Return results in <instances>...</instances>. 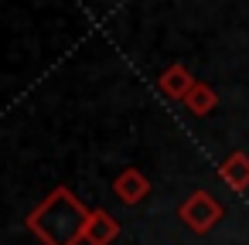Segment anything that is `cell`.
I'll list each match as a JSON object with an SVG mask.
<instances>
[{"instance_id":"6da1fadb","label":"cell","mask_w":249,"mask_h":245,"mask_svg":"<svg viewBox=\"0 0 249 245\" xmlns=\"http://www.w3.org/2000/svg\"><path fill=\"white\" fill-rule=\"evenodd\" d=\"M89 214L92 211L75 197V191L58 184L55 191H48L45 201H38L28 211L24 225L41 245H79V242H86Z\"/></svg>"},{"instance_id":"7a4b0ae2","label":"cell","mask_w":249,"mask_h":245,"mask_svg":"<svg viewBox=\"0 0 249 245\" xmlns=\"http://www.w3.org/2000/svg\"><path fill=\"white\" fill-rule=\"evenodd\" d=\"M222 204L208 194V191H191L184 201H181V208H178V218L195 231V235H208L218 221H222Z\"/></svg>"},{"instance_id":"3957f363","label":"cell","mask_w":249,"mask_h":245,"mask_svg":"<svg viewBox=\"0 0 249 245\" xmlns=\"http://www.w3.org/2000/svg\"><path fill=\"white\" fill-rule=\"evenodd\" d=\"M113 194L123 201V204H140L147 194H150V180L140 167H126L113 177Z\"/></svg>"},{"instance_id":"277c9868","label":"cell","mask_w":249,"mask_h":245,"mask_svg":"<svg viewBox=\"0 0 249 245\" xmlns=\"http://www.w3.org/2000/svg\"><path fill=\"white\" fill-rule=\"evenodd\" d=\"M195 75L181 65V62H174V65H167L164 72H160V79H157V89L167 96V99H174V102H184L188 99V92L195 89Z\"/></svg>"},{"instance_id":"5b68a950","label":"cell","mask_w":249,"mask_h":245,"mask_svg":"<svg viewBox=\"0 0 249 245\" xmlns=\"http://www.w3.org/2000/svg\"><path fill=\"white\" fill-rule=\"evenodd\" d=\"M116 238H120V221L109 211L96 208L86 221V245H113Z\"/></svg>"},{"instance_id":"8992f818","label":"cell","mask_w":249,"mask_h":245,"mask_svg":"<svg viewBox=\"0 0 249 245\" xmlns=\"http://www.w3.org/2000/svg\"><path fill=\"white\" fill-rule=\"evenodd\" d=\"M218 177H222V184L232 187V191H249V153H242V150L229 153V157L218 163Z\"/></svg>"},{"instance_id":"52a82bcc","label":"cell","mask_w":249,"mask_h":245,"mask_svg":"<svg viewBox=\"0 0 249 245\" xmlns=\"http://www.w3.org/2000/svg\"><path fill=\"white\" fill-rule=\"evenodd\" d=\"M215 106H218L215 89H212L208 82H195V89H191L188 99H184V109H188L191 116H208V113H215Z\"/></svg>"}]
</instances>
